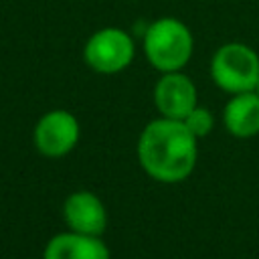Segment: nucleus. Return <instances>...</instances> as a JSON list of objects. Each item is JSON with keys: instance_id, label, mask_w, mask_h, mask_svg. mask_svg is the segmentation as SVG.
Instances as JSON below:
<instances>
[{"instance_id": "1", "label": "nucleus", "mask_w": 259, "mask_h": 259, "mask_svg": "<svg viewBox=\"0 0 259 259\" xmlns=\"http://www.w3.org/2000/svg\"><path fill=\"white\" fill-rule=\"evenodd\" d=\"M198 138L182 119L158 117L146 123L138 138V162L144 172L162 184L184 182L198 160Z\"/></svg>"}, {"instance_id": "2", "label": "nucleus", "mask_w": 259, "mask_h": 259, "mask_svg": "<svg viewBox=\"0 0 259 259\" xmlns=\"http://www.w3.org/2000/svg\"><path fill=\"white\" fill-rule=\"evenodd\" d=\"M142 51L156 71H182L192 57L194 36L184 20L176 16H160L146 26L142 34Z\"/></svg>"}, {"instance_id": "3", "label": "nucleus", "mask_w": 259, "mask_h": 259, "mask_svg": "<svg viewBox=\"0 0 259 259\" xmlns=\"http://www.w3.org/2000/svg\"><path fill=\"white\" fill-rule=\"evenodd\" d=\"M210 79L229 95L253 91L259 79V55L241 40L221 45L210 57Z\"/></svg>"}, {"instance_id": "4", "label": "nucleus", "mask_w": 259, "mask_h": 259, "mask_svg": "<svg viewBox=\"0 0 259 259\" xmlns=\"http://www.w3.org/2000/svg\"><path fill=\"white\" fill-rule=\"evenodd\" d=\"M136 57L134 36L119 26H103L95 30L83 47L85 65L99 75H115L125 71Z\"/></svg>"}, {"instance_id": "5", "label": "nucleus", "mask_w": 259, "mask_h": 259, "mask_svg": "<svg viewBox=\"0 0 259 259\" xmlns=\"http://www.w3.org/2000/svg\"><path fill=\"white\" fill-rule=\"evenodd\" d=\"M81 125L67 109H51L42 113L32 130V144L47 158L67 156L79 142Z\"/></svg>"}, {"instance_id": "6", "label": "nucleus", "mask_w": 259, "mask_h": 259, "mask_svg": "<svg viewBox=\"0 0 259 259\" xmlns=\"http://www.w3.org/2000/svg\"><path fill=\"white\" fill-rule=\"evenodd\" d=\"M152 97L158 113L170 119H184L198 105L196 85L182 71L162 73L154 85Z\"/></svg>"}, {"instance_id": "7", "label": "nucleus", "mask_w": 259, "mask_h": 259, "mask_svg": "<svg viewBox=\"0 0 259 259\" xmlns=\"http://www.w3.org/2000/svg\"><path fill=\"white\" fill-rule=\"evenodd\" d=\"M63 219L69 231L101 237L107 229V208L91 190H75L63 202Z\"/></svg>"}, {"instance_id": "8", "label": "nucleus", "mask_w": 259, "mask_h": 259, "mask_svg": "<svg viewBox=\"0 0 259 259\" xmlns=\"http://www.w3.org/2000/svg\"><path fill=\"white\" fill-rule=\"evenodd\" d=\"M42 259H111V255L101 237L67 231L49 239Z\"/></svg>"}, {"instance_id": "9", "label": "nucleus", "mask_w": 259, "mask_h": 259, "mask_svg": "<svg viewBox=\"0 0 259 259\" xmlns=\"http://www.w3.org/2000/svg\"><path fill=\"white\" fill-rule=\"evenodd\" d=\"M225 130L235 138H253L259 134V97L255 91L235 93L223 109Z\"/></svg>"}, {"instance_id": "10", "label": "nucleus", "mask_w": 259, "mask_h": 259, "mask_svg": "<svg viewBox=\"0 0 259 259\" xmlns=\"http://www.w3.org/2000/svg\"><path fill=\"white\" fill-rule=\"evenodd\" d=\"M182 121L186 123V127H188L198 140H200V138H206V136L212 132V127H214V115H212V111H210L208 107H202V105H196Z\"/></svg>"}, {"instance_id": "11", "label": "nucleus", "mask_w": 259, "mask_h": 259, "mask_svg": "<svg viewBox=\"0 0 259 259\" xmlns=\"http://www.w3.org/2000/svg\"><path fill=\"white\" fill-rule=\"evenodd\" d=\"M255 93H257V97H259V79H257V83H255V89H253Z\"/></svg>"}]
</instances>
